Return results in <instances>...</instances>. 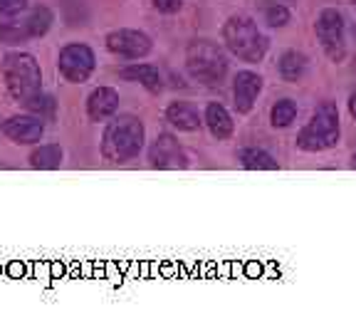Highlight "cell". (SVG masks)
<instances>
[{
    "instance_id": "obj_1",
    "label": "cell",
    "mask_w": 356,
    "mask_h": 334,
    "mask_svg": "<svg viewBox=\"0 0 356 334\" xmlns=\"http://www.w3.org/2000/svg\"><path fill=\"white\" fill-rule=\"evenodd\" d=\"M146 141V129L139 117L134 114H119L104 129L102 136V156L111 164L131 161L134 156H139Z\"/></svg>"
},
{
    "instance_id": "obj_2",
    "label": "cell",
    "mask_w": 356,
    "mask_h": 334,
    "mask_svg": "<svg viewBox=\"0 0 356 334\" xmlns=\"http://www.w3.org/2000/svg\"><path fill=\"white\" fill-rule=\"evenodd\" d=\"M222 42L243 62H262L270 47V40L250 15H230L222 25Z\"/></svg>"
},
{
    "instance_id": "obj_3",
    "label": "cell",
    "mask_w": 356,
    "mask_h": 334,
    "mask_svg": "<svg viewBox=\"0 0 356 334\" xmlns=\"http://www.w3.org/2000/svg\"><path fill=\"white\" fill-rule=\"evenodd\" d=\"M339 109L332 102H322L297 134V146L307 154H319V151L334 149L339 144Z\"/></svg>"
},
{
    "instance_id": "obj_4",
    "label": "cell",
    "mask_w": 356,
    "mask_h": 334,
    "mask_svg": "<svg viewBox=\"0 0 356 334\" xmlns=\"http://www.w3.org/2000/svg\"><path fill=\"white\" fill-rule=\"evenodd\" d=\"M3 77L13 100L28 104L42 92V70L30 52H8L3 57Z\"/></svg>"
},
{
    "instance_id": "obj_5",
    "label": "cell",
    "mask_w": 356,
    "mask_h": 334,
    "mask_svg": "<svg viewBox=\"0 0 356 334\" xmlns=\"http://www.w3.org/2000/svg\"><path fill=\"white\" fill-rule=\"evenodd\" d=\"M186 70L195 82L218 87L228 74V57L211 40H193L186 47Z\"/></svg>"
},
{
    "instance_id": "obj_6",
    "label": "cell",
    "mask_w": 356,
    "mask_h": 334,
    "mask_svg": "<svg viewBox=\"0 0 356 334\" xmlns=\"http://www.w3.org/2000/svg\"><path fill=\"white\" fill-rule=\"evenodd\" d=\"M314 33L324 55L332 62H344L346 57V22L337 8H324L314 22Z\"/></svg>"
},
{
    "instance_id": "obj_7",
    "label": "cell",
    "mask_w": 356,
    "mask_h": 334,
    "mask_svg": "<svg viewBox=\"0 0 356 334\" xmlns=\"http://www.w3.org/2000/svg\"><path fill=\"white\" fill-rule=\"evenodd\" d=\"M57 65H60V72L67 82L79 84V82H87V79L92 77V72H95V67H97V57H95V50H92L89 45L70 42L60 50Z\"/></svg>"
},
{
    "instance_id": "obj_8",
    "label": "cell",
    "mask_w": 356,
    "mask_h": 334,
    "mask_svg": "<svg viewBox=\"0 0 356 334\" xmlns=\"http://www.w3.org/2000/svg\"><path fill=\"white\" fill-rule=\"evenodd\" d=\"M104 42L111 55L124 57V60H141V57L149 55L151 47H154L149 35L141 33V30H131V28L111 30Z\"/></svg>"
},
{
    "instance_id": "obj_9",
    "label": "cell",
    "mask_w": 356,
    "mask_h": 334,
    "mask_svg": "<svg viewBox=\"0 0 356 334\" xmlns=\"http://www.w3.org/2000/svg\"><path fill=\"white\" fill-rule=\"evenodd\" d=\"M149 164L154 168H186L188 159L173 134H159L149 149Z\"/></svg>"
},
{
    "instance_id": "obj_10",
    "label": "cell",
    "mask_w": 356,
    "mask_h": 334,
    "mask_svg": "<svg viewBox=\"0 0 356 334\" xmlns=\"http://www.w3.org/2000/svg\"><path fill=\"white\" fill-rule=\"evenodd\" d=\"M260 92H262V77L257 72L243 70V72L235 74L233 100H235V109H238L240 114H248V111H252V106H255Z\"/></svg>"
},
{
    "instance_id": "obj_11",
    "label": "cell",
    "mask_w": 356,
    "mask_h": 334,
    "mask_svg": "<svg viewBox=\"0 0 356 334\" xmlns=\"http://www.w3.org/2000/svg\"><path fill=\"white\" fill-rule=\"evenodd\" d=\"M3 134L15 144H38L42 139L44 127L40 117H10L3 124Z\"/></svg>"
},
{
    "instance_id": "obj_12",
    "label": "cell",
    "mask_w": 356,
    "mask_h": 334,
    "mask_svg": "<svg viewBox=\"0 0 356 334\" xmlns=\"http://www.w3.org/2000/svg\"><path fill=\"white\" fill-rule=\"evenodd\" d=\"M119 109V92L111 87H97L87 100V114L92 122H106Z\"/></svg>"
},
{
    "instance_id": "obj_13",
    "label": "cell",
    "mask_w": 356,
    "mask_h": 334,
    "mask_svg": "<svg viewBox=\"0 0 356 334\" xmlns=\"http://www.w3.org/2000/svg\"><path fill=\"white\" fill-rule=\"evenodd\" d=\"M119 74H122V79H127V82H139L141 87L149 89L151 95H159L163 89V79H161V72H159V67L146 65V62H134V65L124 67Z\"/></svg>"
},
{
    "instance_id": "obj_14",
    "label": "cell",
    "mask_w": 356,
    "mask_h": 334,
    "mask_svg": "<svg viewBox=\"0 0 356 334\" xmlns=\"http://www.w3.org/2000/svg\"><path fill=\"white\" fill-rule=\"evenodd\" d=\"M166 122L178 132H195L200 127V117L193 104L188 102H171L166 109Z\"/></svg>"
},
{
    "instance_id": "obj_15",
    "label": "cell",
    "mask_w": 356,
    "mask_h": 334,
    "mask_svg": "<svg viewBox=\"0 0 356 334\" xmlns=\"http://www.w3.org/2000/svg\"><path fill=\"white\" fill-rule=\"evenodd\" d=\"M203 122H206V127L211 129V134L218 141L228 139L230 134H233V117H230V111L222 104H218V102H211V104L206 106Z\"/></svg>"
},
{
    "instance_id": "obj_16",
    "label": "cell",
    "mask_w": 356,
    "mask_h": 334,
    "mask_svg": "<svg viewBox=\"0 0 356 334\" xmlns=\"http://www.w3.org/2000/svg\"><path fill=\"white\" fill-rule=\"evenodd\" d=\"M238 159L248 171H277L280 168V164L275 161V156L267 154L260 146H245V149H240Z\"/></svg>"
},
{
    "instance_id": "obj_17",
    "label": "cell",
    "mask_w": 356,
    "mask_h": 334,
    "mask_svg": "<svg viewBox=\"0 0 356 334\" xmlns=\"http://www.w3.org/2000/svg\"><path fill=\"white\" fill-rule=\"evenodd\" d=\"M307 65H309V62H307V55H302V52H297V50L282 52V57H280V62H277L280 77H282L284 82H300L307 74Z\"/></svg>"
},
{
    "instance_id": "obj_18",
    "label": "cell",
    "mask_w": 356,
    "mask_h": 334,
    "mask_svg": "<svg viewBox=\"0 0 356 334\" xmlns=\"http://www.w3.org/2000/svg\"><path fill=\"white\" fill-rule=\"evenodd\" d=\"M62 164V149L57 144H44L30 154V166L33 168H42V171H50L57 168Z\"/></svg>"
},
{
    "instance_id": "obj_19",
    "label": "cell",
    "mask_w": 356,
    "mask_h": 334,
    "mask_svg": "<svg viewBox=\"0 0 356 334\" xmlns=\"http://www.w3.org/2000/svg\"><path fill=\"white\" fill-rule=\"evenodd\" d=\"M52 22H55L52 10H50V8L40 6V8H35V10L30 13L28 22H25V30H28L30 38H42V35L52 28Z\"/></svg>"
},
{
    "instance_id": "obj_20",
    "label": "cell",
    "mask_w": 356,
    "mask_h": 334,
    "mask_svg": "<svg viewBox=\"0 0 356 334\" xmlns=\"http://www.w3.org/2000/svg\"><path fill=\"white\" fill-rule=\"evenodd\" d=\"M297 119V102L295 100H280L270 109V124L275 129H287Z\"/></svg>"
},
{
    "instance_id": "obj_21",
    "label": "cell",
    "mask_w": 356,
    "mask_h": 334,
    "mask_svg": "<svg viewBox=\"0 0 356 334\" xmlns=\"http://www.w3.org/2000/svg\"><path fill=\"white\" fill-rule=\"evenodd\" d=\"M25 106H28L35 117H40V119H42V117H52V114H55V100H52V97H47V95H42V92H40L35 100H30Z\"/></svg>"
},
{
    "instance_id": "obj_22",
    "label": "cell",
    "mask_w": 356,
    "mask_h": 334,
    "mask_svg": "<svg viewBox=\"0 0 356 334\" xmlns=\"http://www.w3.org/2000/svg\"><path fill=\"white\" fill-rule=\"evenodd\" d=\"M289 20H292V13L284 6H280V3H275V6H270L265 10V22L270 28H284Z\"/></svg>"
},
{
    "instance_id": "obj_23",
    "label": "cell",
    "mask_w": 356,
    "mask_h": 334,
    "mask_svg": "<svg viewBox=\"0 0 356 334\" xmlns=\"http://www.w3.org/2000/svg\"><path fill=\"white\" fill-rule=\"evenodd\" d=\"M28 38V30H20V28H13V25H0V42H8V45H15L20 40Z\"/></svg>"
},
{
    "instance_id": "obj_24",
    "label": "cell",
    "mask_w": 356,
    "mask_h": 334,
    "mask_svg": "<svg viewBox=\"0 0 356 334\" xmlns=\"http://www.w3.org/2000/svg\"><path fill=\"white\" fill-rule=\"evenodd\" d=\"M28 8V0H0V15H17V13H22Z\"/></svg>"
},
{
    "instance_id": "obj_25",
    "label": "cell",
    "mask_w": 356,
    "mask_h": 334,
    "mask_svg": "<svg viewBox=\"0 0 356 334\" xmlns=\"http://www.w3.org/2000/svg\"><path fill=\"white\" fill-rule=\"evenodd\" d=\"M154 8L159 13H166V15H173L184 8V0H154Z\"/></svg>"
},
{
    "instance_id": "obj_26",
    "label": "cell",
    "mask_w": 356,
    "mask_h": 334,
    "mask_svg": "<svg viewBox=\"0 0 356 334\" xmlns=\"http://www.w3.org/2000/svg\"><path fill=\"white\" fill-rule=\"evenodd\" d=\"M349 114H351V117L356 119V92H354V95L349 97Z\"/></svg>"
},
{
    "instance_id": "obj_27",
    "label": "cell",
    "mask_w": 356,
    "mask_h": 334,
    "mask_svg": "<svg viewBox=\"0 0 356 334\" xmlns=\"http://www.w3.org/2000/svg\"><path fill=\"white\" fill-rule=\"evenodd\" d=\"M351 168H356V151H354V156H351Z\"/></svg>"
},
{
    "instance_id": "obj_28",
    "label": "cell",
    "mask_w": 356,
    "mask_h": 334,
    "mask_svg": "<svg viewBox=\"0 0 356 334\" xmlns=\"http://www.w3.org/2000/svg\"><path fill=\"white\" fill-rule=\"evenodd\" d=\"M351 33H354V38H356V22H354V25H351Z\"/></svg>"
},
{
    "instance_id": "obj_29",
    "label": "cell",
    "mask_w": 356,
    "mask_h": 334,
    "mask_svg": "<svg viewBox=\"0 0 356 334\" xmlns=\"http://www.w3.org/2000/svg\"><path fill=\"white\" fill-rule=\"evenodd\" d=\"M351 3H354V6H356V0H351Z\"/></svg>"
}]
</instances>
